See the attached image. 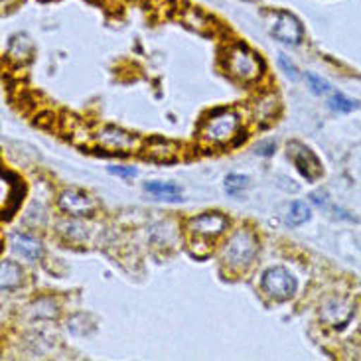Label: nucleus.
Masks as SVG:
<instances>
[{"mask_svg":"<svg viewBox=\"0 0 361 361\" xmlns=\"http://www.w3.org/2000/svg\"><path fill=\"white\" fill-rule=\"evenodd\" d=\"M0 271H2V290H4V293H10V290L18 288L20 284H22V276H24V274H22V269H20L16 263H12V261H2Z\"/></svg>","mask_w":361,"mask_h":361,"instance_id":"obj_15","label":"nucleus"},{"mask_svg":"<svg viewBox=\"0 0 361 361\" xmlns=\"http://www.w3.org/2000/svg\"><path fill=\"white\" fill-rule=\"evenodd\" d=\"M12 247H14L16 253L26 257L28 261H36V259L42 257V243L38 239H34V237H30L26 233L12 235Z\"/></svg>","mask_w":361,"mask_h":361,"instance_id":"obj_12","label":"nucleus"},{"mask_svg":"<svg viewBox=\"0 0 361 361\" xmlns=\"http://www.w3.org/2000/svg\"><path fill=\"white\" fill-rule=\"evenodd\" d=\"M18 2L20 0H2V8H4V12H6V10H12Z\"/></svg>","mask_w":361,"mask_h":361,"instance_id":"obj_25","label":"nucleus"},{"mask_svg":"<svg viewBox=\"0 0 361 361\" xmlns=\"http://www.w3.org/2000/svg\"><path fill=\"white\" fill-rule=\"evenodd\" d=\"M145 158H148L150 162H158V164L178 162V158H180V145H176L174 140H168V138H150L147 142V147H145Z\"/></svg>","mask_w":361,"mask_h":361,"instance_id":"obj_10","label":"nucleus"},{"mask_svg":"<svg viewBox=\"0 0 361 361\" xmlns=\"http://www.w3.org/2000/svg\"><path fill=\"white\" fill-rule=\"evenodd\" d=\"M145 190H147L148 194L162 197V200H168V202H180L182 200L180 197L182 195L180 185L172 184V182H147Z\"/></svg>","mask_w":361,"mask_h":361,"instance_id":"obj_14","label":"nucleus"},{"mask_svg":"<svg viewBox=\"0 0 361 361\" xmlns=\"http://www.w3.org/2000/svg\"><path fill=\"white\" fill-rule=\"evenodd\" d=\"M274 150H276V142L274 140H261L257 147H255V152L259 157H273Z\"/></svg>","mask_w":361,"mask_h":361,"instance_id":"obj_23","label":"nucleus"},{"mask_svg":"<svg viewBox=\"0 0 361 361\" xmlns=\"http://www.w3.org/2000/svg\"><path fill=\"white\" fill-rule=\"evenodd\" d=\"M257 253H259V237L249 227H241L235 229L225 241L221 261L229 273L239 274L245 273L253 264Z\"/></svg>","mask_w":361,"mask_h":361,"instance_id":"obj_1","label":"nucleus"},{"mask_svg":"<svg viewBox=\"0 0 361 361\" xmlns=\"http://www.w3.org/2000/svg\"><path fill=\"white\" fill-rule=\"evenodd\" d=\"M255 109H257L255 118H257L259 123H269V121H273L274 115H276L279 101H276L274 95H264V97H261L255 103Z\"/></svg>","mask_w":361,"mask_h":361,"instance_id":"obj_16","label":"nucleus"},{"mask_svg":"<svg viewBox=\"0 0 361 361\" xmlns=\"http://www.w3.org/2000/svg\"><path fill=\"white\" fill-rule=\"evenodd\" d=\"M306 81H308V85H310V91L316 93V95H328L330 91H332V85L322 79L320 75H316V73H306Z\"/></svg>","mask_w":361,"mask_h":361,"instance_id":"obj_21","label":"nucleus"},{"mask_svg":"<svg viewBox=\"0 0 361 361\" xmlns=\"http://www.w3.org/2000/svg\"><path fill=\"white\" fill-rule=\"evenodd\" d=\"M182 20H184V24L188 26V28H192L195 30V32H202L204 34L205 28H209V20H207V16H204L200 10H195V8H188L182 14Z\"/></svg>","mask_w":361,"mask_h":361,"instance_id":"obj_18","label":"nucleus"},{"mask_svg":"<svg viewBox=\"0 0 361 361\" xmlns=\"http://www.w3.org/2000/svg\"><path fill=\"white\" fill-rule=\"evenodd\" d=\"M261 288L269 298H273L276 302H286L296 294L298 283H296V276L288 269L271 267L261 276Z\"/></svg>","mask_w":361,"mask_h":361,"instance_id":"obj_4","label":"nucleus"},{"mask_svg":"<svg viewBox=\"0 0 361 361\" xmlns=\"http://www.w3.org/2000/svg\"><path fill=\"white\" fill-rule=\"evenodd\" d=\"M279 66H281V69H283L288 78L298 79V69H296V66H294L293 61L286 58L284 54H279Z\"/></svg>","mask_w":361,"mask_h":361,"instance_id":"obj_22","label":"nucleus"},{"mask_svg":"<svg viewBox=\"0 0 361 361\" xmlns=\"http://www.w3.org/2000/svg\"><path fill=\"white\" fill-rule=\"evenodd\" d=\"M58 207L63 214L73 215V217H81V215L93 214L97 209V204L85 192L75 190V188H69V190H63L58 195Z\"/></svg>","mask_w":361,"mask_h":361,"instance_id":"obj_9","label":"nucleus"},{"mask_svg":"<svg viewBox=\"0 0 361 361\" xmlns=\"http://www.w3.org/2000/svg\"><path fill=\"white\" fill-rule=\"evenodd\" d=\"M227 227H229V219L219 212H205L188 221V231L197 239H205V241L219 237Z\"/></svg>","mask_w":361,"mask_h":361,"instance_id":"obj_8","label":"nucleus"},{"mask_svg":"<svg viewBox=\"0 0 361 361\" xmlns=\"http://www.w3.org/2000/svg\"><path fill=\"white\" fill-rule=\"evenodd\" d=\"M109 172L115 174V176H123V178H135L138 174L137 168L133 166H109Z\"/></svg>","mask_w":361,"mask_h":361,"instance_id":"obj_24","label":"nucleus"},{"mask_svg":"<svg viewBox=\"0 0 361 361\" xmlns=\"http://www.w3.org/2000/svg\"><path fill=\"white\" fill-rule=\"evenodd\" d=\"M2 182L8 185V195L4 197V204H2V219H10L18 212L22 197L26 194V188H24L22 178L14 172H10V170L2 172Z\"/></svg>","mask_w":361,"mask_h":361,"instance_id":"obj_11","label":"nucleus"},{"mask_svg":"<svg viewBox=\"0 0 361 361\" xmlns=\"http://www.w3.org/2000/svg\"><path fill=\"white\" fill-rule=\"evenodd\" d=\"M286 150H288V157L294 162L296 170L300 172V176L306 182H316L318 178H322V162L306 145L298 142V140H293V142L286 145Z\"/></svg>","mask_w":361,"mask_h":361,"instance_id":"obj_6","label":"nucleus"},{"mask_svg":"<svg viewBox=\"0 0 361 361\" xmlns=\"http://www.w3.org/2000/svg\"><path fill=\"white\" fill-rule=\"evenodd\" d=\"M271 34L286 46H298V44H302L304 39V28L300 20L290 12H286V10L273 12Z\"/></svg>","mask_w":361,"mask_h":361,"instance_id":"obj_7","label":"nucleus"},{"mask_svg":"<svg viewBox=\"0 0 361 361\" xmlns=\"http://www.w3.org/2000/svg\"><path fill=\"white\" fill-rule=\"evenodd\" d=\"M245 188H249V178L243 174H229L225 178V192L229 195H239Z\"/></svg>","mask_w":361,"mask_h":361,"instance_id":"obj_20","label":"nucleus"},{"mask_svg":"<svg viewBox=\"0 0 361 361\" xmlns=\"http://www.w3.org/2000/svg\"><path fill=\"white\" fill-rule=\"evenodd\" d=\"M225 71L241 83H255L263 75V59L259 58V54H255L249 46H245L241 42H235L231 46H227L224 54Z\"/></svg>","mask_w":361,"mask_h":361,"instance_id":"obj_3","label":"nucleus"},{"mask_svg":"<svg viewBox=\"0 0 361 361\" xmlns=\"http://www.w3.org/2000/svg\"><path fill=\"white\" fill-rule=\"evenodd\" d=\"M328 105H330V109H332L334 113H342V115L352 113V111H355V109L360 107V103H357L355 99L345 97L343 93H334L332 97H330V101H328Z\"/></svg>","mask_w":361,"mask_h":361,"instance_id":"obj_19","label":"nucleus"},{"mask_svg":"<svg viewBox=\"0 0 361 361\" xmlns=\"http://www.w3.org/2000/svg\"><path fill=\"white\" fill-rule=\"evenodd\" d=\"M310 215H312L310 205L304 204V202H293L288 214H286V224L290 225V227H300V225H304L310 219Z\"/></svg>","mask_w":361,"mask_h":361,"instance_id":"obj_17","label":"nucleus"},{"mask_svg":"<svg viewBox=\"0 0 361 361\" xmlns=\"http://www.w3.org/2000/svg\"><path fill=\"white\" fill-rule=\"evenodd\" d=\"M241 130V117L233 109H215L200 123L197 135L212 147L235 145V137Z\"/></svg>","mask_w":361,"mask_h":361,"instance_id":"obj_2","label":"nucleus"},{"mask_svg":"<svg viewBox=\"0 0 361 361\" xmlns=\"http://www.w3.org/2000/svg\"><path fill=\"white\" fill-rule=\"evenodd\" d=\"M342 312H353V308L350 304L342 302V300H332V302H328L324 306L322 318L330 326H334V328H343L350 320H345L343 316H340Z\"/></svg>","mask_w":361,"mask_h":361,"instance_id":"obj_13","label":"nucleus"},{"mask_svg":"<svg viewBox=\"0 0 361 361\" xmlns=\"http://www.w3.org/2000/svg\"><path fill=\"white\" fill-rule=\"evenodd\" d=\"M95 142L101 147V150H107L111 154H121V157L137 152L138 148L142 147V140L137 135L128 133L125 128L115 127V125H107L101 128L95 135Z\"/></svg>","mask_w":361,"mask_h":361,"instance_id":"obj_5","label":"nucleus"}]
</instances>
